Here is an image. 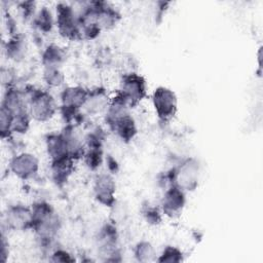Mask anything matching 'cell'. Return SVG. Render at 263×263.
I'll use <instances>...</instances> for the list:
<instances>
[{"label":"cell","instance_id":"obj_10","mask_svg":"<svg viewBox=\"0 0 263 263\" xmlns=\"http://www.w3.org/2000/svg\"><path fill=\"white\" fill-rule=\"evenodd\" d=\"M108 124L110 125L112 130L118 135V137L126 142L132 140L137 133L135 121L128 113L111 121H108Z\"/></svg>","mask_w":263,"mask_h":263},{"label":"cell","instance_id":"obj_9","mask_svg":"<svg viewBox=\"0 0 263 263\" xmlns=\"http://www.w3.org/2000/svg\"><path fill=\"white\" fill-rule=\"evenodd\" d=\"M7 223L14 229H27L33 225L32 210L23 205L11 206L7 211Z\"/></svg>","mask_w":263,"mask_h":263},{"label":"cell","instance_id":"obj_20","mask_svg":"<svg viewBox=\"0 0 263 263\" xmlns=\"http://www.w3.org/2000/svg\"><path fill=\"white\" fill-rule=\"evenodd\" d=\"M103 152L102 148H93L89 149V151L85 154V163L90 170H96L102 163Z\"/></svg>","mask_w":263,"mask_h":263},{"label":"cell","instance_id":"obj_5","mask_svg":"<svg viewBox=\"0 0 263 263\" xmlns=\"http://www.w3.org/2000/svg\"><path fill=\"white\" fill-rule=\"evenodd\" d=\"M30 104L31 115L38 121H45L51 118L55 112L53 98L43 90H35L31 97Z\"/></svg>","mask_w":263,"mask_h":263},{"label":"cell","instance_id":"obj_19","mask_svg":"<svg viewBox=\"0 0 263 263\" xmlns=\"http://www.w3.org/2000/svg\"><path fill=\"white\" fill-rule=\"evenodd\" d=\"M12 123H13V114L8 109L2 106L1 116H0V130H1L2 138H4L5 136H8V134L12 129Z\"/></svg>","mask_w":263,"mask_h":263},{"label":"cell","instance_id":"obj_17","mask_svg":"<svg viewBox=\"0 0 263 263\" xmlns=\"http://www.w3.org/2000/svg\"><path fill=\"white\" fill-rule=\"evenodd\" d=\"M34 24L40 31H50L52 28V16L50 11L46 7H43L35 16Z\"/></svg>","mask_w":263,"mask_h":263},{"label":"cell","instance_id":"obj_18","mask_svg":"<svg viewBox=\"0 0 263 263\" xmlns=\"http://www.w3.org/2000/svg\"><path fill=\"white\" fill-rule=\"evenodd\" d=\"M135 255L139 261H142V262L151 261L154 257V250L149 242L142 241L137 245L135 250Z\"/></svg>","mask_w":263,"mask_h":263},{"label":"cell","instance_id":"obj_7","mask_svg":"<svg viewBox=\"0 0 263 263\" xmlns=\"http://www.w3.org/2000/svg\"><path fill=\"white\" fill-rule=\"evenodd\" d=\"M185 204V194L181 188L173 185L164 194L162 199V210L168 217L178 216Z\"/></svg>","mask_w":263,"mask_h":263},{"label":"cell","instance_id":"obj_23","mask_svg":"<svg viewBox=\"0 0 263 263\" xmlns=\"http://www.w3.org/2000/svg\"><path fill=\"white\" fill-rule=\"evenodd\" d=\"M144 216L146 218V220L151 223V224H158L161 221L160 215L157 211V209L155 208H151L148 206L145 211H144Z\"/></svg>","mask_w":263,"mask_h":263},{"label":"cell","instance_id":"obj_15","mask_svg":"<svg viewBox=\"0 0 263 263\" xmlns=\"http://www.w3.org/2000/svg\"><path fill=\"white\" fill-rule=\"evenodd\" d=\"M27 42L23 35L17 34L9 39L6 44L7 55L15 61L22 60L26 55Z\"/></svg>","mask_w":263,"mask_h":263},{"label":"cell","instance_id":"obj_3","mask_svg":"<svg viewBox=\"0 0 263 263\" xmlns=\"http://www.w3.org/2000/svg\"><path fill=\"white\" fill-rule=\"evenodd\" d=\"M119 92L126 99L129 106L134 107L146 96V81L136 73L126 74L122 78Z\"/></svg>","mask_w":263,"mask_h":263},{"label":"cell","instance_id":"obj_11","mask_svg":"<svg viewBox=\"0 0 263 263\" xmlns=\"http://www.w3.org/2000/svg\"><path fill=\"white\" fill-rule=\"evenodd\" d=\"M88 92L89 91L80 86L69 87L65 89L62 93V107L78 110L80 107L84 106L88 97Z\"/></svg>","mask_w":263,"mask_h":263},{"label":"cell","instance_id":"obj_12","mask_svg":"<svg viewBox=\"0 0 263 263\" xmlns=\"http://www.w3.org/2000/svg\"><path fill=\"white\" fill-rule=\"evenodd\" d=\"M73 171V158L66 156L51 161L52 179L58 185H62L67 182L69 176Z\"/></svg>","mask_w":263,"mask_h":263},{"label":"cell","instance_id":"obj_16","mask_svg":"<svg viewBox=\"0 0 263 263\" xmlns=\"http://www.w3.org/2000/svg\"><path fill=\"white\" fill-rule=\"evenodd\" d=\"M65 60V52L58 45H49L42 55V62L45 68H58Z\"/></svg>","mask_w":263,"mask_h":263},{"label":"cell","instance_id":"obj_24","mask_svg":"<svg viewBox=\"0 0 263 263\" xmlns=\"http://www.w3.org/2000/svg\"><path fill=\"white\" fill-rule=\"evenodd\" d=\"M52 261H61V262H72L74 261L73 258H71V256L65 252V251H62V250H59L57 252L53 253L52 255Z\"/></svg>","mask_w":263,"mask_h":263},{"label":"cell","instance_id":"obj_2","mask_svg":"<svg viewBox=\"0 0 263 263\" xmlns=\"http://www.w3.org/2000/svg\"><path fill=\"white\" fill-rule=\"evenodd\" d=\"M198 164L194 159H187L173 171L171 182L173 185L186 190H193L197 186Z\"/></svg>","mask_w":263,"mask_h":263},{"label":"cell","instance_id":"obj_21","mask_svg":"<svg viewBox=\"0 0 263 263\" xmlns=\"http://www.w3.org/2000/svg\"><path fill=\"white\" fill-rule=\"evenodd\" d=\"M44 79L50 86H59L64 81V76L58 68H46L44 71Z\"/></svg>","mask_w":263,"mask_h":263},{"label":"cell","instance_id":"obj_8","mask_svg":"<svg viewBox=\"0 0 263 263\" xmlns=\"http://www.w3.org/2000/svg\"><path fill=\"white\" fill-rule=\"evenodd\" d=\"M115 183L111 176L100 175L95 184V194L96 198L104 205L112 206L115 202L114 198Z\"/></svg>","mask_w":263,"mask_h":263},{"label":"cell","instance_id":"obj_22","mask_svg":"<svg viewBox=\"0 0 263 263\" xmlns=\"http://www.w3.org/2000/svg\"><path fill=\"white\" fill-rule=\"evenodd\" d=\"M182 253L174 247H166L158 259L159 262H180L182 261Z\"/></svg>","mask_w":263,"mask_h":263},{"label":"cell","instance_id":"obj_4","mask_svg":"<svg viewBox=\"0 0 263 263\" xmlns=\"http://www.w3.org/2000/svg\"><path fill=\"white\" fill-rule=\"evenodd\" d=\"M153 105L158 117L166 121L177 112V97L173 90L160 86L153 93Z\"/></svg>","mask_w":263,"mask_h":263},{"label":"cell","instance_id":"obj_1","mask_svg":"<svg viewBox=\"0 0 263 263\" xmlns=\"http://www.w3.org/2000/svg\"><path fill=\"white\" fill-rule=\"evenodd\" d=\"M57 23L60 34L65 38L75 40L81 37L78 18L75 17L71 6L60 3L57 6Z\"/></svg>","mask_w":263,"mask_h":263},{"label":"cell","instance_id":"obj_6","mask_svg":"<svg viewBox=\"0 0 263 263\" xmlns=\"http://www.w3.org/2000/svg\"><path fill=\"white\" fill-rule=\"evenodd\" d=\"M10 170L21 179L32 178L38 171L37 158L29 153H22L14 156L10 161Z\"/></svg>","mask_w":263,"mask_h":263},{"label":"cell","instance_id":"obj_25","mask_svg":"<svg viewBox=\"0 0 263 263\" xmlns=\"http://www.w3.org/2000/svg\"><path fill=\"white\" fill-rule=\"evenodd\" d=\"M21 10H23V15L26 17H30L32 13H34V8H35V3L34 2H23L20 5Z\"/></svg>","mask_w":263,"mask_h":263},{"label":"cell","instance_id":"obj_13","mask_svg":"<svg viewBox=\"0 0 263 263\" xmlns=\"http://www.w3.org/2000/svg\"><path fill=\"white\" fill-rule=\"evenodd\" d=\"M46 143H47V151L49 156L51 157V161L66 157V156H70L67 142L63 134L48 136Z\"/></svg>","mask_w":263,"mask_h":263},{"label":"cell","instance_id":"obj_14","mask_svg":"<svg viewBox=\"0 0 263 263\" xmlns=\"http://www.w3.org/2000/svg\"><path fill=\"white\" fill-rule=\"evenodd\" d=\"M107 105H108V97L105 90L101 88H97L96 90L88 92L87 100L83 107H85L89 113H98L104 110Z\"/></svg>","mask_w":263,"mask_h":263}]
</instances>
